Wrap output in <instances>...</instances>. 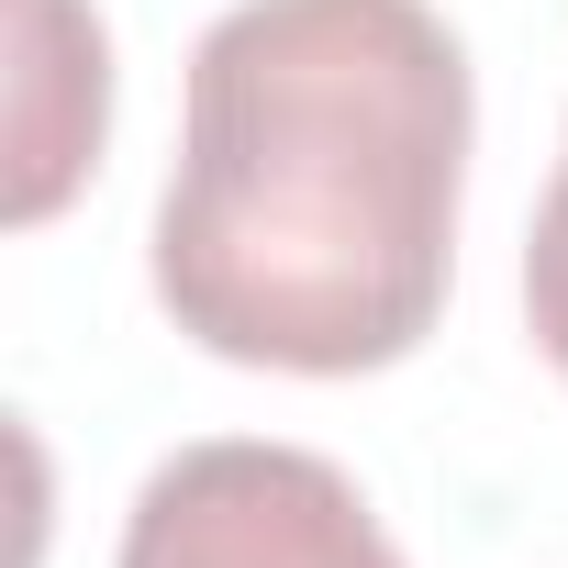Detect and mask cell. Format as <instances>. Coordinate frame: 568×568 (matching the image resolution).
I'll list each match as a JSON object with an SVG mask.
<instances>
[{
  "label": "cell",
  "instance_id": "6da1fadb",
  "mask_svg": "<svg viewBox=\"0 0 568 568\" xmlns=\"http://www.w3.org/2000/svg\"><path fill=\"white\" fill-rule=\"evenodd\" d=\"M468 45L435 0H234L190 45L156 302L278 379L402 368L457 278Z\"/></svg>",
  "mask_w": 568,
  "mask_h": 568
},
{
  "label": "cell",
  "instance_id": "7a4b0ae2",
  "mask_svg": "<svg viewBox=\"0 0 568 568\" xmlns=\"http://www.w3.org/2000/svg\"><path fill=\"white\" fill-rule=\"evenodd\" d=\"M112 568H402V546L335 457L212 435L134 490Z\"/></svg>",
  "mask_w": 568,
  "mask_h": 568
},
{
  "label": "cell",
  "instance_id": "3957f363",
  "mask_svg": "<svg viewBox=\"0 0 568 568\" xmlns=\"http://www.w3.org/2000/svg\"><path fill=\"white\" fill-rule=\"evenodd\" d=\"M12 223H45L112 134V45L90 23V0H23L12 12Z\"/></svg>",
  "mask_w": 568,
  "mask_h": 568
},
{
  "label": "cell",
  "instance_id": "277c9868",
  "mask_svg": "<svg viewBox=\"0 0 568 568\" xmlns=\"http://www.w3.org/2000/svg\"><path fill=\"white\" fill-rule=\"evenodd\" d=\"M524 324H535V357L568 379V156H557L535 234H524Z\"/></svg>",
  "mask_w": 568,
  "mask_h": 568
}]
</instances>
